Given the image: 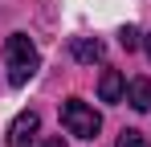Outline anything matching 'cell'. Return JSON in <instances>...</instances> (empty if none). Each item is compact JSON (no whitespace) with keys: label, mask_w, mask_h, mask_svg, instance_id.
<instances>
[{"label":"cell","mask_w":151,"mask_h":147,"mask_svg":"<svg viewBox=\"0 0 151 147\" xmlns=\"http://www.w3.org/2000/svg\"><path fill=\"white\" fill-rule=\"evenodd\" d=\"M4 66H8V82H12V86H25L29 78L37 74L41 57H37V45L29 41L25 33H12V37L4 41Z\"/></svg>","instance_id":"1"},{"label":"cell","mask_w":151,"mask_h":147,"mask_svg":"<svg viewBox=\"0 0 151 147\" xmlns=\"http://www.w3.org/2000/svg\"><path fill=\"white\" fill-rule=\"evenodd\" d=\"M61 127H65L74 139H94V135L102 131V119H98V110H94L90 102L70 98V102L61 106Z\"/></svg>","instance_id":"2"},{"label":"cell","mask_w":151,"mask_h":147,"mask_svg":"<svg viewBox=\"0 0 151 147\" xmlns=\"http://www.w3.org/2000/svg\"><path fill=\"white\" fill-rule=\"evenodd\" d=\"M37 127H41L37 110H21V115L12 119V127H8V147H33V135H37Z\"/></svg>","instance_id":"3"},{"label":"cell","mask_w":151,"mask_h":147,"mask_svg":"<svg viewBox=\"0 0 151 147\" xmlns=\"http://www.w3.org/2000/svg\"><path fill=\"white\" fill-rule=\"evenodd\" d=\"M123 98L135 106V110H151V78H131Z\"/></svg>","instance_id":"4"},{"label":"cell","mask_w":151,"mask_h":147,"mask_svg":"<svg viewBox=\"0 0 151 147\" xmlns=\"http://www.w3.org/2000/svg\"><path fill=\"white\" fill-rule=\"evenodd\" d=\"M123 94H127L123 74H119V70H106V74H102V82H98V98H102V102H119Z\"/></svg>","instance_id":"5"},{"label":"cell","mask_w":151,"mask_h":147,"mask_svg":"<svg viewBox=\"0 0 151 147\" xmlns=\"http://www.w3.org/2000/svg\"><path fill=\"white\" fill-rule=\"evenodd\" d=\"M70 53H74L78 61H102V41H94V37H74L70 41Z\"/></svg>","instance_id":"6"},{"label":"cell","mask_w":151,"mask_h":147,"mask_svg":"<svg viewBox=\"0 0 151 147\" xmlns=\"http://www.w3.org/2000/svg\"><path fill=\"white\" fill-rule=\"evenodd\" d=\"M119 41H123V49H139V29H135V24H127L123 33H119Z\"/></svg>","instance_id":"7"},{"label":"cell","mask_w":151,"mask_h":147,"mask_svg":"<svg viewBox=\"0 0 151 147\" xmlns=\"http://www.w3.org/2000/svg\"><path fill=\"white\" fill-rule=\"evenodd\" d=\"M119 147H147V139H143L139 131H123V135H119Z\"/></svg>","instance_id":"8"},{"label":"cell","mask_w":151,"mask_h":147,"mask_svg":"<svg viewBox=\"0 0 151 147\" xmlns=\"http://www.w3.org/2000/svg\"><path fill=\"white\" fill-rule=\"evenodd\" d=\"M41 147H65V139H61V135H53V139H45Z\"/></svg>","instance_id":"9"},{"label":"cell","mask_w":151,"mask_h":147,"mask_svg":"<svg viewBox=\"0 0 151 147\" xmlns=\"http://www.w3.org/2000/svg\"><path fill=\"white\" fill-rule=\"evenodd\" d=\"M143 49H147V57H151V33H147V37H143Z\"/></svg>","instance_id":"10"}]
</instances>
